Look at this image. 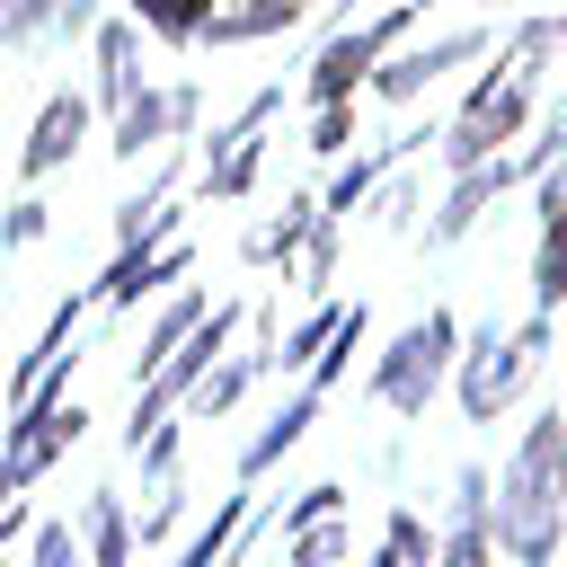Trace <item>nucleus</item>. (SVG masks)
I'll list each match as a JSON object with an SVG mask.
<instances>
[{
  "label": "nucleus",
  "instance_id": "nucleus-27",
  "mask_svg": "<svg viewBox=\"0 0 567 567\" xmlns=\"http://www.w3.org/2000/svg\"><path fill=\"white\" fill-rule=\"evenodd\" d=\"M346 133H354V97L319 106V124H310V151H346Z\"/></svg>",
  "mask_w": 567,
  "mask_h": 567
},
{
  "label": "nucleus",
  "instance_id": "nucleus-15",
  "mask_svg": "<svg viewBox=\"0 0 567 567\" xmlns=\"http://www.w3.org/2000/svg\"><path fill=\"white\" fill-rule=\"evenodd\" d=\"M89 44H97V97L89 106L115 115L124 97H142V18H97Z\"/></svg>",
  "mask_w": 567,
  "mask_h": 567
},
{
  "label": "nucleus",
  "instance_id": "nucleus-7",
  "mask_svg": "<svg viewBox=\"0 0 567 567\" xmlns=\"http://www.w3.org/2000/svg\"><path fill=\"white\" fill-rule=\"evenodd\" d=\"M230 328H239V301H213V310L186 328V346H177L159 372H142V381H133V425H124V443H142L159 416H177V408H186V390L213 372V354L230 346Z\"/></svg>",
  "mask_w": 567,
  "mask_h": 567
},
{
  "label": "nucleus",
  "instance_id": "nucleus-26",
  "mask_svg": "<svg viewBox=\"0 0 567 567\" xmlns=\"http://www.w3.org/2000/svg\"><path fill=\"white\" fill-rule=\"evenodd\" d=\"M381 540H390V549H399V558H408V567H425V558H434V532H425V523H416V514H408V505H399V514H390V532H381Z\"/></svg>",
  "mask_w": 567,
  "mask_h": 567
},
{
  "label": "nucleus",
  "instance_id": "nucleus-3",
  "mask_svg": "<svg viewBox=\"0 0 567 567\" xmlns=\"http://www.w3.org/2000/svg\"><path fill=\"white\" fill-rule=\"evenodd\" d=\"M540 354H549V310H532L523 328H478V337L452 354L470 425H496V408H514V390L540 372Z\"/></svg>",
  "mask_w": 567,
  "mask_h": 567
},
{
  "label": "nucleus",
  "instance_id": "nucleus-22",
  "mask_svg": "<svg viewBox=\"0 0 567 567\" xmlns=\"http://www.w3.org/2000/svg\"><path fill=\"white\" fill-rule=\"evenodd\" d=\"M346 319H354V301H319V310H310V319H301V328H292V337H284V346L266 354V363H284V372H301V363H319V346H328V337H337Z\"/></svg>",
  "mask_w": 567,
  "mask_h": 567
},
{
  "label": "nucleus",
  "instance_id": "nucleus-13",
  "mask_svg": "<svg viewBox=\"0 0 567 567\" xmlns=\"http://www.w3.org/2000/svg\"><path fill=\"white\" fill-rule=\"evenodd\" d=\"M567 301V168H540V239H532V310L558 319Z\"/></svg>",
  "mask_w": 567,
  "mask_h": 567
},
{
  "label": "nucleus",
  "instance_id": "nucleus-2",
  "mask_svg": "<svg viewBox=\"0 0 567 567\" xmlns=\"http://www.w3.org/2000/svg\"><path fill=\"white\" fill-rule=\"evenodd\" d=\"M558 35H549V18H532V27H514V44H505V62L461 97V115L443 124V168H470V159H496L514 133H523V115H532V89H540V53H549Z\"/></svg>",
  "mask_w": 567,
  "mask_h": 567
},
{
  "label": "nucleus",
  "instance_id": "nucleus-16",
  "mask_svg": "<svg viewBox=\"0 0 567 567\" xmlns=\"http://www.w3.org/2000/svg\"><path fill=\"white\" fill-rule=\"evenodd\" d=\"M319 399H328V390H319V381H301V390H292V399L266 416V434L239 452V487H248V478H266V470H275V461H284V452H292V443L319 425Z\"/></svg>",
  "mask_w": 567,
  "mask_h": 567
},
{
  "label": "nucleus",
  "instance_id": "nucleus-25",
  "mask_svg": "<svg viewBox=\"0 0 567 567\" xmlns=\"http://www.w3.org/2000/svg\"><path fill=\"white\" fill-rule=\"evenodd\" d=\"M27 567H80V540H71V523H35V540H27Z\"/></svg>",
  "mask_w": 567,
  "mask_h": 567
},
{
  "label": "nucleus",
  "instance_id": "nucleus-11",
  "mask_svg": "<svg viewBox=\"0 0 567 567\" xmlns=\"http://www.w3.org/2000/svg\"><path fill=\"white\" fill-rule=\"evenodd\" d=\"M186 266H195V248L168 230V239H151V248H115V266H106L89 292H97V310H133L142 292H168Z\"/></svg>",
  "mask_w": 567,
  "mask_h": 567
},
{
  "label": "nucleus",
  "instance_id": "nucleus-4",
  "mask_svg": "<svg viewBox=\"0 0 567 567\" xmlns=\"http://www.w3.org/2000/svg\"><path fill=\"white\" fill-rule=\"evenodd\" d=\"M452 354H461V319H452V310H425V319H408V328L390 337V354L372 363L363 390H372L390 416H425L434 390L452 381Z\"/></svg>",
  "mask_w": 567,
  "mask_h": 567
},
{
  "label": "nucleus",
  "instance_id": "nucleus-14",
  "mask_svg": "<svg viewBox=\"0 0 567 567\" xmlns=\"http://www.w3.org/2000/svg\"><path fill=\"white\" fill-rule=\"evenodd\" d=\"M487 549H496V523H487V470H461V478H452V523H443V540H434L425 567H487Z\"/></svg>",
  "mask_w": 567,
  "mask_h": 567
},
{
  "label": "nucleus",
  "instance_id": "nucleus-12",
  "mask_svg": "<svg viewBox=\"0 0 567 567\" xmlns=\"http://www.w3.org/2000/svg\"><path fill=\"white\" fill-rule=\"evenodd\" d=\"M80 142H89V97H80V89H53V97L35 106L27 142H18V177H27V186H35V177H53Z\"/></svg>",
  "mask_w": 567,
  "mask_h": 567
},
{
  "label": "nucleus",
  "instance_id": "nucleus-28",
  "mask_svg": "<svg viewBox=\"0 0 567 567\" xmlns=\"http://www.w3.org/2000/svg\"><path fill=\"white\" fill-rule=\"evenodd\" d=\"M27 239H44V204H35V195H18L9 221H0V248H27Z\"/></svg>",
  "mask_w": 567,
  "mask_h": 567
},
{
  "label": "nucleus",
  "instance_id": "nucleus-18",
  "mask_svg": "<svg viewBox=\"0 0 567 567\" xmlns=\"http://www.w3.org/2000/svg\"><path fill=\"white\" fill-rule=\"evenodd\" d=\"M80 532H89V567H133V514H124V496H115V487H97V496H89Z\"/></svg>",
  "mask_w": 567,
  "mask_h": 567
},
{
  "label": "nucleus",
  "instance_id": "nucleus-29",
  "mask_svg": "<svg viewBox=\"0 0 567 567\" xmlns=\"http://www.w3.org/2000/svg\"><path fill=\"white\" fill-rule=\"evenodd\" d=\"M346 505V487H301L292 505H284V532H301V523H319V514H337Z\"/></svg>",
  "mask_w": 567,
  "mask_h": 567
},
{
  "label": "nucleus",
  "instance_id": "nucleus-8",
  "mask_svg": "<svg viewBox=\"0 0 567 567\" xmlns=\"http://www.w3.org/2000/svg\"><path fill=\"white\" fill-rule=\"evenodd\" d=\"M408 18H416V0H390L381 18L346 27L337 44H319V62H310V80H301V89H310V106H337V97H354V89L372 80V62H381V53L408 35Z\"/></svg>",
  "mask_w": 567,
  "mask_h": 567
},
{
  "label": "nucleus",
  "instance_id": "nucleus-30",
  "mask_svg": "<svg viewBox=\"0 0 567 567\" xmlns=\"http://www.w3.org/2000/svg\"><path fill=\"white\" fill-rule=\"evenodd\" d=\"M177 514H186V505H177V496H159V505H151V523H142V532H151V540H168V532H177Z\"/></svg>",
  "mask_w": 567,
  "mask_h": 567
},
{
  "label": "nucleus",
  "instance_id": "nucleus-33",
  "mask_svg": "<svg viewBox=\"0 0 567 567\" xmlns=\"http://www.w3.org/2000/svg\"><path fill=\"white\" fill-rule=\"evenodd\" d=\"M9 44H18V35H9V9H0V53H9Z\"/></svg>",
  "mask_w": 567,
  "mask_h": 567
},
{
  "label": "nucleus",
  "instance_id": "nucleus-23",
  "mask_svg": "<svg viewBox=\"0 0 567 567\" xmlns=\"http://www.w3.org/2000/svg\"><path fill=\"white\" fill-rule=\"evenodd\" d=\"M151 35H168V44H195L204 35V18H213V0H124Z\"/></svg>",
  "mask_w": 567,
  "mask_h": 567
},
{
  "label": "nucleus",
  "instance_id": "nucleus-1",
  "mask_svg": "<svg viewBox=\"0 0 567 567\" xmlns=\"http://www.w3.org/2000/svg\"><path fill=\"white\" fill-rule=\"evenodd\" d=\"M487 523H496V540H505L523 567H549V558H558V532H567L558 408H549L540 425H523V443H514V461H505V478H496V496H487Z\"/></svg>",
  "mask_w": 567,
  "mask_h": 567
},
{
  "label": "nucleus",
  "instance_id": "nucleus-10",
  "mask_svg": "<svg viewBox=\"0 0 567 567\" xmlns=\"http://www.w3.org/2000/svg\"><path fill=\"white\" fill-rule=\"evenodd\" d=\"M487 53V27H452V35H434V44H408V53H381L372 62V97H390V106H408V97H425L443 71H461V62H478Z\"/></svg>",
  "mask_w": 567,
  "mask_h": 567
},
{
  "label": "nucleus",
  "instance_id": "nucleus-32",
  "mask_svg": "<svg viewBox=\"0 0 567 567\" xmlns=\"http://www.w3.org/2000/svg\"><path fill=\"white\" fill-rule=\"evenodd\" d=\"M558 487H567V408H558Z\"/></svg>",
  "mask_w": 567,
  "mask_h": 567
},
{
  "label": "nucleus",
  "instance_id": "nucleus-9",
  "mask_svg": "<svg viewBox=\"0 0 567 567\" xmlns=\"http://www.w3.org/2000/svg\"><path fill=\"white\" fill-rule=\"evenodd\" d=\"M195 115H204V89H195V80H159V89L142 80V97H124V106H115V133H106V151H115V159L177 151Z\"/></svg>",
  "mask_w": 567,
  "mask_h": 567
},
{
  "label": "nucleus",
  "instance_id": "nucleus-19",
  "mask_svg": "<svg viewBox=\"0 0 567 567\" xmlns=\"http://www.w3.org/2000/svg\"><path fill=\"white\" fill-rule=\"evenodd\" d=\"M9 9V35H89L97 27V0H0Z\"/></svg>",
  "mask_w": 567,
  "mask_h": 567
},
{
  "label": "nucleus",
  "instance_id": "nucleus-24",
  "mask_svg": "<svg viewBox=\"0 0 567 567\" xmlns=\"http://www.w3.org/2000/svg\"><path fill=\"white\" fill-rule=\"evenodd\" d=\"M284 540H292V567H337V549H346L337 514H319V523H301V532H284Z\"/></svg>",
  "mask_w": 567,
  "mask_h": 567
},
{
  "label": "nucleus",
  "instance_id": "nucleus-20",
  "mask_svg": "<svg viewBox=\"0 0 567 567\" xmlns=\"http://www.w3.org/2000/svg\"><path fill=\"white\" fill-rule=\"evenodd\" d=\"M204 310H213L204 292H177V301H168V310H159V319L142 328V354H133V381H142V372H159V363H168V354L186 346V328H195Z\"/></svg>",
  "mask_w": 567,
  "mask_h": 567
},
{
  "label": "nucleus",
  "instance_id": "nucleus-6",
  "mask_svg": "<svg viewBox=\"0 0 567 567\" xmlns=\"http://www.w3.org/2000/svg\"><path fill=\"white\" fill-rule=\"evenodd\" d=\"M80 425H89V408L53 381V390H35L27 408H9V434H0V496H27L71 443H80Z\"/></svg>",
  "mask_w": 567,
  "mask_h": 567
},
{
  "label": "nucleus",
  "instance_id": "nucleus-31",
  "mask_svg": "<svg viewBox=\"0 0 567 567\" xmlns=\"http://www.w3.org/2000/svg\"><path fill=\"white\" fill-rule=\"evenodd\" d=\"M363 567H408V558H399V549H390V540H381V549H372V558H363Z\"/></svg>",
  "mask_w": 567,
  "mask_h": 567
},
{
  "label": "nucleus",
  "instance_id": "nucleus-21",
  "mask_svg": "<svg viewBox=\"0 0 567 567\" xmlns=\"http://www.w3.org/2000/svg\"><path fill=\"white\" fill-rule=\"evenodd\" d=\"M248 514H257V505H248V487H230V496L213 505V523H204V532L177 549V567H221V558H230V540L248 532Z\"/></svg>",
  "mask_w": 567,
  "mask_h": 567
},
{
  "label": "nucleus",
  "instance_id": "nucleus-5",
  "mask_svg": "<svg viewBox=\"0 0 567 567\" xmlns=\"http://www.w3.org/2000/svg\"><path fill=\"white\" fill-rule=\"evenodd\" d=\"M558 151H567V124H558V133H540L532 151H496V159H470V168H452V195L434 204V221H425V248H452V239H470V230H478V213H487L505 186L540 177Z\"/></svg>",
  "mask_w": 567,
  "mask_h": 567
},
{
  "label": "nucleus",
  "instance_id": "nucleus-34",
  "mask_svg": "<svg viewBox=\"0 0 567 567\" xmlns=\"http://www.w3.org/2000/svg\"><path fill=\"white\" fill-rule=\"evenodd\" d=\"M549 35H558V44H567V18H549Z\"/></svg>",
  "mask_w": 567,
  "mask_h": 567
},
{
  "label": "nucleus",
  "instance_id": "nucleus-17",
  "mask_svg": "<svg viewBox=\"0 0 567 567\" xmlns=\"http://www.w3.org/2000/svg\"><path fill=\"white\" fill-rule=\"evenodd\" d=\"M257 372H266V354H213V372L186 390V416H230V408L248 399Z\"/></svg>",
  "mask_w": 567,
  "mask_h": 567
}]
</instances>
